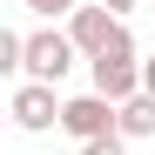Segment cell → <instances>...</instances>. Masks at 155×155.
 Here are the masks:
<instances>
[{
	"instance_id": "cell-3",
	"label": "cell",
	"mask_w": 155,
	"mask_h": 155,
	"mask_svg": "<svg viewBox=\"0 0 155 155\" xmlns=\"http://www.w3.org/2000/svg\"><path fill=\"white\" fill-rule=\"evenodd\" d=\"M61 128H68L81 148H88V142H108V135H121V108H115L108 94H94V88H88V94H68Z\"/></svg>"
},
{
	"instance_id": "cell-10",
	"label": "cell",
	"mask_w": 155,
	"mask_h": 155,
	"mask_svg": "<svg viewBox=\"0 0 155 155\" xmlns=\"http://www.w3.org/2000/svg\"><path fill=\"white\" fill-rule=\"evenodd\" d=\"M101 7H108L115 20H128V14H135V7H142V0H101Z\"/></svg>"
},
{
	"instance_id": "cell-8",
	"label": "cell",
	"mask_w": 155,
	"mask_h": 155,
	"mask_svg": "<svg viewBox=\"0 0 155 155\" xmlns=\"http://www.w3.org/2000/svg\"><path fill=\"white\" fill-rule=\"evenodd\" d=\"M20 61H27V34H0V68H7V74H20Z\"/></svg>"
},
{
	"instance_id": "cell-6",
	"label": "cell",
	"mask_w": 155,
	"mask_h": 155,
	"mask_svg": "<svg viewBox=\"0 0 155 155\" xmlns=\"http://www.w3.org/2000/svg\"><path fill=\"white\" fill-rule=\"evenodd\" d=\"M121 142H155V94L121 101Z\"/></svg>"
},
{
	"instance_id": "cell-4",
	"label": "cell",
	"mask_w": 155,
	"mask_h": 155,
	"mask_svg": "<svg viewBox=\"0 0 155 155\" xmlns=\"http://www.w3.org/2000/svg\"><path fill=\"white\" fill-rule=\"evenodd\" d=\"M61 108H68V101H61L54 88H41V81H14V94H7V115H14L20 135H47V128H61Z\"/></svg>"
},
{
	"instance_id": "cell-1",
	"label": "cell",
	"mask_w": 155,
	"mask_h": 155,
	"mask_svg": "<svg viewBox=\"0 0 155 155\" xmlns=\"http://www.w3.org/2000/svg\"><path fill=\"white\" fill-rule=\"evenodd\" d=\"M88 74H94V94H108L115 108H121V101H135V94H142V54H135V34L121 27L108 54L88 61Z\"/></svg>"
},
{
	"instance_id": "cell-7",
	"label": "cell",
	"mask_w": 155,
	"mask_h": 155,
	"mask_svg": "<svg viewBox=\"0 0 155 155\" xmlns=\"http://www.w3.org/2000/svg\"><path fill=\"white\" fill-rule=\"evenodd\" d=\"M20 7H27L34 20H61V14H81L88 0H20Z\"/></svg>"
},
{
	"instance_id": "cell-5",
	"label": "cell",
	"mask_w": 155,
	"mask_h": 155,
	"mask_svg": "<svg viewBox=\"0 0 155 155\" xmlns=\"http://www.w3.org/2000/svg\"><path fill=\"white\" fill-rule=\"evenodd\" d=\"M115 34H121V20L101 7V0H94V7H81V14H68V41L81 47L88 61H94V54H108V47H115Z\"/></svg>"
},
{
	"instance_id": "cell-9",
	"label": "cell",
	"mask_w": 155,
	"mask_h": 155,
	"mask_svg": "<svg viewBox=\"0 0 155 155\" xmlns=\"http://www.w3.org/2000/svg\"><path fill=\"white\" fill-rule=\"evenodd\" d=\"M81 155H128V142H121V135H108V142H88Z\"/></svg>"
},
{
	"instance_id": "cell-2",
	"label": "cell",
	"mask_w": 155,
	"mask_h": 155,
	"mask_svg": "<svg viewBox=\"0 0 155 155\" xmlns=\"http://www.w3.org/2000/svg\"><path fill=\"white\" fill-rule=\"evenodd\" d=\"M74 61H81V47H74V41H68L61 27H34V34H27V61H20V81L61 88Z\"/></svg>"
},
{
	"instance_id": "cell-11",
	"label": "cell",
	"mask_w": 155,
	"mask_h": 155,
	"mask_svg": "<svg viewBox=\"0 0 155 155\" xmlns=\"http://www.w3.org/2000/svg\"><path fill=\"white\" fill-rule=\"evenodd\" d=\"M142 94H155V54L142 61Z\"/></svg>"
}]
</instances>
